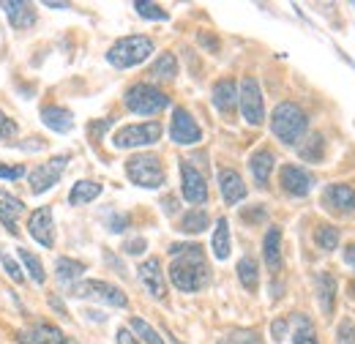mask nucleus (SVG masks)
Instances as JSON below:
<instances>
[{
  "label": "nucleus",
  "instance_id": "nucleus-1",
  "mask_svg": "<svg viewBox=\"0 0 355 344\" xmlns=\"http://www.w3.org/2000/svg\"><path fill=\"white\" fill-rule=\"evenodd\" d=\"M170 282L180 293H200L211 282V268L200 243H173L170 246Z\"/></svg>",
  "mask_w": 355,
  "mask_h": 344
},
{
  "label": "nucleus",
  "instance_id": "nucleus-2",
  "mask_svg": "<svg viewBox=\"0 0 355 344\" xmlns=\"http://www.w3.org/2000/svg\"><path fill=\"white\" fill-rule=\"evenodd\" d=\"M309 129V118H306V112L298 107V104H293V101H282L276 110H273V115H270V131H273V137L276 139H282L284 145H295L304 134Z\"/></svg>",
  "mask_w": 355,
  "mask_h": 344
},
{
  "label": "nucleus",
  "instance_id": "nucleus-3",
  "mask_svg": "<svg viewBox=\"0 0 355 344\" xmlns=\"http://www.w3.org/2000/svg\"><path fill=\"white\" fill-rule=\"evenodd\" d=\"M150 52H153V42L148 36H123L110 46L107 60L115 69H132V66L145 63L150 58Z\"/></svg>",
  "mask_w": 355,
  "mask_h": 344
},
{
  "label": "nucleus",
  "instance_id": "nucleus-4",
  "mask_svg": "<svg viewBox=\"0 0 355 344\" xmlns=\"http://www.w3.org/2000/svg\"><path fill=\"white\" fill-rule=\"evenodd\" d=\"M126 175L129 180L142 186V189H159L164 186L167 180V172H164V164L156 153H137L126 162Z\"/></svg>",
  "mask_w": 355,
  "mask_h": 344
},
{
  "label": "nucleus",
  "instance_id": "nucleus-5",
  "mask_svg": "<svg viewBox=\"0 0 355 344\" xmlns=\"http://www.w3.org/2000/svg\"><path fill=\"white\" fill-rule=\"evenodd\" d=\"M126 107L134 115H156L170 107V96L150 83H137L126 90Z\"/></svg>",
  "mask_w": 355,
  "mask_h": 344
},
{
  "label": "nucleus",
  "instance_id": "nucleus-6",
  "mask_svg": "<svg viewBox=\"0 0 355 344\" xmlns=\"http://www.w3.org/2000/svg\"><path fill=\"white\" fill-rule=\"evenodd\" d=\"M71 295L74 298H93V301H101L107 306H115V309H126L129 298L121 287L110 284V282H98V279H85V282H74L71 284Z\"/></svg>",
  "mask_w": 355,
  "mask_h": 344
},
{
  "label": "nucleus",
  "instance_id": "nucleus-7",
  "mask_svg": "<svg viewBox=\"0 0 355 344\" xmlns=\"http://www.w3.org/2000/svg\"><path fill=\"white\" fill-rule=\"evenodd\" d=\"M162 139V123L159 121H148V123H132L123 126L112 134V145L118 150H129V148H145Z\"/></svg>",
  "mask_w": 355,
  "mask_h": 344
},
{
  "label": "nucleus",
  "instance_id": "nucleus-8",
  "mask_svg": "<svg viewBox=\"0 0 355 344\" xmlns=\"http://www.w3.org/2000/svg\"><path fill=\"white\" fill-rule=\"evenodd\" d=\"M238 104L241 112L246 118L249 126H260L266 121V101H263V90L254 77H243L241 80V90H238Z\"/></svg>",
  "mask_w": 355,
  "mask_h": 344
},
{
  "label": "nucleus",
  "instance_id": "nucleus-9",
  "mask_svg": "<svg viewBox=\"0 0 355 344\" xmlns=\"http://www.w3.org/2000/svg\"><path fill=\"white\" fill-rule=\"evenodd\" d=\"M66 164H69V156H66V153L49 159V162H44V164H36L33 170L28 172L31 191H33V194H44V191H49V189L60 180V175H63V170H66Z\"/></svg>",
  "mask_w": 355,
  "mask_h": 344
},
{
  "label": "nucleus",
  "instance_id": "nucleus-10",
  "mask_svg": "<svg viewBox=\"0 0 355 344\" xmlns=\"http://www.w3.org/2000/svg\"><path fill=\"white\" fill-rule=\"evenodd\" d=\"M180 189H183L186 203H191V205L208 203V183H205L202 172L189 162H180Z\"/></svg>",
  "mask_w": 355,
  "mask_h": 344
},
{
  "label": "nucleus",
  "instance_id": "nucleus-11",
  "mask_svg": "<svg viewBox=\"0 0 355 344\" xmlns=\"http://www.w3.org/2000/svg\"><path fill=\"white\" fill-rule=\"evenodd\" d=\"M322 205L331 214L347 216L355 211V189L347 183H331L322 189Z\"/></svg>",
  "mask_w": 355,
  "mask_h": 344
},
{
  "label": "nucleus",
  "instance_id": "nucleus-12",
  "mask_svg": "<svg viewBox=\"0 0 355 344\" xmlns=\"http://www.w3.org/2000/svg\"><path fill=\"white\" fill-rule=\"evenodd\" d=\"M28 232L44 249L55 246V221H52V208L49 205H42V208H36L31 214V218H28Z\"/></svg>",
  "mask_w": 355,
  "mask_h": 344
},
{
  "label": "nucleus",
  "instance_id": "nucleus-13",
  "mask_svg": "<svg viewBox=\"0 0 355 344\" xmlns=\"http://www.w3.org/2000/svg\"><path fill=\"white\" fill-rule=\"evenodd\" d=\"M170 137H173V142H178V145H197L202 139V129L197 126V121L183 107H178L175 112H173Z\"/></svg>",
  "mask_w": 355,
  "mask_h": 344
},
{
  "label": "nucleus",
  "instance_id": "nucleus-14",
  "mask_svg": "<svg viewBox=\"0 0 355 344\" xmlns=\"http://www.w3.org/2000/svg\"><path fill=\"white\" fill-rule=\"evenodd\" d=\"M139 282L142 287L156 298V301H164L167 298V282H164V270H162V262L156 257L145 259L139 268Z\"/></svg>",
  "mask_w": 355,
  "mask_h": 344
},
{
  "label": "nucleus",
  "instance_id": "nucleus-15",
  "mask_svg": "<svg viewBox=\"0 0 355 344\" xmlns=\"http://www.w3.org/2000/svg\"><path fill=\"white\" fill-rule=\"evenodd\" d=\"M279 183H282V189L287 191V194H293V197H306L311 191V175L304 167H295V164H284L282 170H279Z\"/></svg>",
  "mask_w": 355,
  "mask_h": 344
},
{
  "label": "nucleus",
  "instance_id": "nucleus-16",
  "mask_svg": "<svg viewBox=\"0 0 355 344\" xmlns=\"http://www.w3.org/2000/svg\"><path fill=\"white\" fill-rule=\"evenodd\" d=\"M17 344H71L60 328L49 325V322H36L25 331L17 334Z\"/></svg>",
  "mask_w": 355,
  "mask_h": 344
},
{
  "label": "nucleus",
  "instance_id": "nucleus-17",
  "mask_svg": "<svg viewBox=\"0 0 355 344\" xmlns=\"http://www.w3.org/2000/svg\"><path fill=\"white\" fill-rule=\"evenodd\" d=\"M0 8L6 11V17H8V22H11L14 31H28V28L36 25V8H33V3H25V0H11L8 3V0H3Z\"/></svg>",
  "mask_w": 355,
  "mask_h": 344
},
{
  "label": "nucleus",
  "instance_id": "nucleus-18",
  "mask_svg": "<svg viewBox=\"0 0 355 344\" xmlns=\"http://www.w3.org/2000/svg\"><path fill=\"white\" fill-rule=\"evenodd\" d=\"M219 189H222V197L227 205H238L241 200H246V183H243V178L235 170H230V167L219 170Z\"/></svg>",
  "mask_w": 355,
  "mask_h": 344
},
{
  "label": "nucleus",
  "instance_id": "nucleus-19",
  "mask_svg": "<svg viewBox=\"0 0 355 344\" xmlns=\"http://www.w3.org/2000/svg\"><path fill=\"white\" fill-rule=\"evenodd\" d=\"M22 214H25L22 200L14 197L11 191L0 189V221H3V227H6L11 235H17V218H19Z\"/></svg>",
  "mask_w": 355,
  "mask_h": 344
},
{
  "label": "nucleus",
  "instance_id": "nucleus-20",
  "mask_svg": "<svg viewBox=\"0 0 355 344\" xmlns=\"http://www.w3.org/2000/svg\"><path fill=\"white\" fill-rule=\"evenodd\" d=\"M42 123H44L46 129L55 131V134H69V131L74 129V115L66 107L49 104V107L42 110Z\"/></svg>",
  "mask_w": 355,
  "mask_h": 344
},
{
  "label": "nucleus",
  "instance_id": "nucleus-21",
  "mask_svg": "<svg viewBox=\"0 0 355 344\" xmlns=\"http://www.w3.org/2000/svg\"><path fill=\"white\" fill-rule=\"evenodd\" d=\"M211 98H214V107L230 118L235 112V107H238V85L232 80H219L214 85V96Z\"/></svg>",
  "mask_w": 355,
  "mask_h": 344
},
{
  "label": "nucleus",
  "instance_id": "nucleus-22",
  "mask_svg": "<svg viewBox=\"0 0 355 344\" xmlns=\"http://www.w3.org/2000/svg\"><path fill=\"white\" fill-rule=\"evenodd\" d=\"M273 153L268 150V148H260V150H254L252 153V159H249V170H252V178H254V183L260 186V189H266L268 180H270V172H273Z\"/></svg>",
  "mask_w": 355,
  "mask_h": 344
},
{
  "label": "nucleus",
  "instance_id": "nucleus-23",
  "mask_svg": "<svg viewBox=\"0 0 355 344\" xmlns=\"http://www.w3.org/2000/svg\"><path fill=\"white\" fill-rule=\"evenodd\" d=\"M263 257L270 273H276L282 268V230L279 227H270L263 238Z\"/></svg>",
  "mask_w": 355,
  "mask_h": 344
},
{
  "label": "nucleus",
  "instance_id": "nucleus-24",
  "mask_svg": "<svg viewBox=\"0 0 355 344\" xmlns=\"http://www.w3.org/2000/svg\"><path fill=\"white\" fill-rule=\"evenodd\" d=\"M98 194H101V183H96V180H77L71 186V191H69V203L71 205H88Z\"/></svg>",
  "mask_w": 355,
  "mask_h": 344
},
{
  "label": "nucleus",
  "instance_id": "nucleus-25",
  "mask_svg": "<svg viewBox=\"0 0 355 344\" xmlns=\"http://www.w3.org/2000/svg\"><path fill=\"white\" fill-rule=\"evenodd\" d=\"M317 298H320V309H322V314H325V317H328V314H334L336 282H334V276H331V273H322V276L317 279Z\"/></svg>",
  "mask_w": 355,
  "mask_h": 344
},
{
  "label": "nucleus",
  "instance_id": "nucleus-26",
  "mask_svg": "<svg viewBox=\"0 0 355 344\" xmlns=\"http://www.w3.org/2000/svg\"><path fill=\"white\" fill-rule=\"evenodd\" d=\"M298 156H301L304 162L320 164V162H322V156H325V139H322V134H309V137L301 142Z\"/></svg>",
  "mask_w": 355,
  "mask_h": 344
},
{
  "label": "nucleus",
  "instance_id": "nucleus-27",
  "mask_svg": "<svg viewBox=\"0 0 355 344\" xmlns=\"http://www.w3.org/2000/svg\"><path fill=\"white\" fill-rule=\"evenodd\" d=\"M238 279H241V284L249 290V293H254L257 287H260V268H257V259L254 257H243L238 262Z\"/></svg>",
  "mask_w": 355,
  "mask_h": 344
},
{
  "label": "nucleus",
  "instance_id": "nucleus-28",
  "mask_svg": "<svg viewBox=\"0 0 355 344\" xmlns=\"http://www.w3.org/2000/svg\"><path fill=\"white\" fill-rule=\"evenodd\" d=\"M175 74H178V60H175V55L173 52H164V55H159L156 58V63L150 66V77L153 80H175Z\"/></svg>",
  "mask_w": 355,
  "mask_h": 344
},
{
  "label": "nucleus",
  "instance_id": "nucleus-29",
  "mask_svg": "<svg viewBox=\"0 0 355 344\" xmlns=\"http://www.w3.org/2000/svg\"><path fill=\"white\" fill-rule=\"evenodd\" d=\"M211 249H214L216 259L230 257V224H227V218L216 221V230H214V238H211Z\"/></svg>",
  "mask_w": 355,
  "mask_h": 344
},
{
  "label": "nucleus",
  "instance_id": "nucleus-30",
  "mask_svg": "<svg viewBox=\"0 0 355 344\" xmlns=\"http://www.w3.org/2000/svg\"><path fill=\"white\" fill-rule=\"evenodd\" d=\"M55 273L60 282H80V276L85 273V265L71 257H58L55 259Z\"/></svg>",
  "mask_w": 355,
  "mask_h": 344
},
{
  "label": "nucleus",
  "instance_id": "nucleus-31",
  "mask_svg": "<svg viewBox=\"0 0 355 344\" xmlns=\"http://www.w3.org/2000/svg\"><path fill=\"white\" fill-rule=\"evenodd\" d=\"M208 224H211V216L205 214L202 208H194V211H189V214L180 218V232H189V235H194V232H202V230H208Z\"/></svg>",
  "mask_w": 355,
  "mask_h": 344
},
{
  "label": "nucleus",
  "instance_id": "nucleus-32",
  "mask_svg": "<svg viewBox=\"0 0 355 344\" xmlns=\"http://www.w3.org/2000/svg\"><path fill=\"white\" fill-rule=\"evenodd\" d=\"M129 328H132L134 336L142 344H164V339L156 334V328H153L150 322H145L142 317H132V320H129Z\"/></svg>",
  "mask_w": 355,
  "mask_h": 344
},
{
  "label": "nucleus",
  "instance_id": "nucleus-33",
  "mask_svg": "<svg viewBox=\"0 0 355 344\" xmlns=\"http://www.w3.org/2000/svg\"><path fill=\"white\" fill-rule=\"evenodd\" d=\"M314 243L322 249V252H334L339 246V230L331 227V224H320L314 230Z\"/></svg>",
  "mask_w": 355,
  "mask_h": 344
},
{
  "label": "nucleus",
  "instance_id": "nucleus-34",
  "mask_svg": "<svg viewBox=\"0 0 355 344\" xmlns=\"http://www.w3.org/2000/svg\"><path fill=\"white\" fill-rule=\"evenodd\" d=\"M19 259H22V265H25L28 276H31L36 284H44L46 273H44V265H42V259L36 257L31 249H19Z\"/></svg>",
  "mask_w": 355,
  "mask_h": 344
},
{
  "label": "nucleus",
  "instance_id": "nucleus-35",
  "mask_svg": "<svg viewBox=\"0 0 355 344\" xmlns=\"http://www.w3.org/2000/svg\"><path fill=\"white\" fill-rule=\"evenodd\" d=\"M134 8H137V14L139 17H145V19H167V11L159 6V3H148V0H137L134 3Z\"/></svg>",
  "mask_w": 355,
  "mask_h": 344
},
{
  "label": "nucleus",
  "instance_id": "nucleus-36",
  "mask_svg": "<svg viewBox=\"0 0 355 344\" xmlns=\"http://www.w3.org/2000/svg\"><path fill=\"white\" fill-rule=\"evenodd\" d=\"M0 262H3V270L11 276V282H14V284H22V282H25V276H22V270H19V262L11 257L3 246H0Z\"/></svg>",
  "mask_w": 355,
  "mask_h": 344
},
{
  "label": "nucleus",
  "instance_id": "nucleus-37",
  "mask_svg": "<svg viewBox=\"0 0 355 344\" xmlns=\"http://www.w3.org/2000/svg\"><path fill=\"white\" fill-rule=\"evenodd\" d=\"M295 322H298V331L293 336V344H317V336L311 331L309 320L306 317H295Z\"/></svg>",
  "mask_w": 355,
  "mask_h": 344
},
{
  "label": "nucleus",
  "instance_id": "nucleus-38",
  "mask_svg": "<svg viewBox=\"0 0 355 344\" xmlns=\"http://www.w3.org/2000/svg\"><path fill=\"white\" fill-rule=\"evenodd\" d=\"M230 344H263V339L257 336V331H232L227 336Z\"/></svg>",
  "mask_w": 355,
  "mask_h": 344
},
{
  "label": "nucleus",
  "instance_id": "nucleus-39",
  "mask_svg": "<svg viewBox=\"0 0 355 344\" xmlns=\"http://www.w3.org/2000/svg\"><path fill=\"white\" fill-rule=\"evenodd\" d=\"M14 134H17V123L0 110V142H3V139H11Z\"/></svg>",
  "mask_w": 355,
  "mask_h": 344
},
{
  "label": "nucleus",
  "instance_id": "nucleus-40",
  "mask_svg": "<svg viewBox=\"0 0 355 344\" xmlns=\"http://www.w3.org/2000/svg\"><path fill=\"white\" fill-rule=\"evenodd\" d=\"M336 344H355V325L353 322H342V325H339Z\"/></svg>",
  "mask_w": 355,
  "mask_h": 344
},
{
  "label": "nucleus",
  "instance_id": "nucleus-41",
  "mask_svg": "<svg viewBox=\"0 0 355 344\" xmlns=\"http://www.w3.org/2000/svg\"><path fill=\"white\" fill-rule=\"evenodd\" d=\"M22 175H25V167H19V164H14V167L0 164V178H3V180H17V178H22Z\"/></svg>",
  "mask_w": 355,
  "mask_h": 344
},
{
  "label": "nucleus",
  "instance_id": "nucleus-42",
  "mask_svg": "<svg viewBox=\"0 0 355 344\" xmlns=\"http://www.w3.org/2000/svg\"><path fill=\"white\" fill-rule=\"evenodd\" d=\"M270 334H273L276 342H282V339L287 336V320H273V322H270Z\"/></svg>",
  "mask_w": 355,
  "mask_h": 344
},
{
  "label": "nucleus",
  "instance_id": "nucleus-43",
  "mask_svg": "<svg viewBox=\"0 0 355 344\" xmlns=\"http://www.w3.org/2000/svg\"><path fill=\"white\" fill-rule=\"evenodd\" d=\"M123 252H126V255H142V252H145V238H134V241H129V243L123 246Z\"/></svg>",
  "mask_w": 355,
  "mask_h": 344
},
{
  "label": "nucleus",
  "instance_id": "nucleus-44",
  "mask_svg": "<svg viewBox=\"0 0 355 344\" xmlns=\"http://www.w3.org/2000/svg\"><path fill=\"white\" fill-rule=\"evenodd\" d=\"M126 227H129V216H112L110 218V230L112 232H123Z\"/></svg>",
  "mask_w": 355,
  "mask_h": 344
},
{
  "label": "nucleus",
  "instance_id": "nucleus-45",
  "mask_svg": "<svg viewBox=\"0 0 355 344\" xmlns=\"http://www.w3.org/2000/svg\"><path fill=\"white\" fill-rule=\"evenodd\" d=\"M115 339H118V344H142L139 339H137V336H134L132 331H129V328H121Z\"/></svg>",
  "mask_w": 355,
  "mask_h": 344
},
{
  "label": "nucleus",
  "instance_id": "nucleus-46",
  "mask_svg": "<svg viewBox=\"0 0 355 344\" xmlns=\"http://www.w3.org/2000/svg\"><path fill=\"white\" fill-rule=\"evenodd\" d=\"M345 262H347L350 268H355V243H350V246L345 249Z\"/></svg>",
  "mask_w": 355,
  "mask_h": 344
},
{
  "label": "nucleus",
  "instance_id": "nucleus-47",
  "mask_svg": "<svg viewBox=\"0 0 355 344\" xmlns=\"http://www.w3.org/2000/svg\"><path fill=\"white\" fill-rule=\"evenodd\" d=\"M19 148H25V150H42V148H44V142H42V139H39V142H22Z\"/></svg>",
  "mask_w": 355,
  "mask_h": 344
},
{
  "label": "nucleus",
  "instance_id": "nucleus-48",
  "mask_svg": "<svg viewBox=\"0 0 355 344\" xmlns=\"http://www.w3.org/2000/svg\"><path fill=\"white\" fill-rule=\"evenodd\" d=\"M175 208H178L175 197H170V200H167V203H164V211H167V214H175Z\"/></svg>",
  "mask_w": 355,
  "mask_h": 344
},
{
  "label": "nucleus",
  "instance_id": "nucleus-49",
  "mask_svg": "<svg viewBox=\"0 0 355 344\" xmlns=\"http://www.w3.org/2000/svg\"><path fill=\"white\" fill-rule=\"evenodd\" d=\"M46 8H69V3H55V0H44Z\"/></svg>",
  "mask_w": 355,
  "mask_h": 344
},
{
  "label": "nucleus",
  "instance_id": "nucleus-50",
  "mask_svg": "<svg viewBox=\"0 0 355 344\" xmlns=\"http://www.w3.org/2000/svg\"><path fill=\"white\" fill-rule=\"evenodd\" d=\"M219 344H230V342H227V339H222V342H219Z\"/></svg>",
  "mask_w": 355,
  "mask_h": 344
}]
</instances>
